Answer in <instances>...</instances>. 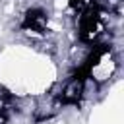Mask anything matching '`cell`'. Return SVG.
I'll use <instances>...</instances> for the list:
<instances>
[{
	"mask_svg": "<svg viewBox=\"0 0 124 124\" xmlns=\"http://www.w3.org/2000/svg\"><path fill=\"white\" fill-rule=\"evenodd\" d=\"M79 72L85 78H95V79H108L116 72V56L110 46L99 45L93 48L89 54L87 62L79 68Z\"/></svg>",
	"mask_w": 124,
	"mask_h": 124,
	"instance_id": "obj_1",
	"label": "cell"
},
{
	"mask_svg": "<svg viewBox=\"0 0 124 124\" xmlns=\"http://www.w3.org/2000/svg\"><path fill=\"white\" fill-rule=\"evenodd\" d=\"M103 29H105V23H103V14L99 4L78 14V35L81 43H87V45L95 43L103 35Z\"/></svg>",
	"mask_w": 124,
	"mask_h": 124,
	"instance_id": "obj_2",
	"label": "cell"
},
{
	"mask_svg": "<svg viewBox=\"0 0 124 124\" xmlns=\"http://www.w3.org/2000/svg\"><path fill=\"white\" fill-rule=\"evenodd\" d=\"M85 76L81 72L74 74L56 93L54 101L56 105H79L83 99V91H85Z\"/></svg>",
	"mask_w": 124,
	"mask_h": 124,
	"instance_id": "obj_3",
	"label": "cell"
},
{
	"mask_svg": "<svg viewBox=\"0 0 124 124\" xmlns=\"http://www.w3.org/2000/svg\"><path fill=\"white\" fill-rule=\"evenodd\" d=\"M21 29L25 33H31L35 37H43L48 31V17L43 10L39 8H31L25 12L23 19H21Z\"/></svg>",
	"mask_w": 124,
	"mask_h": 124,
	"instance_id": "obj_4",
	"label": "cell"
},
{
	"mask_svg": "<svg viewBox=\"0 0 124 124\" xmlns=\"http://www.w3.org/2000/svg\"><path fill=\"white\" fill-rule=\"evenodd\" d=\"M14 110H16V97L6 87L0 85V124H8Z\"/></svg>",
	"mask_w": 124,
	"mask_h": 124,
	"instance_id": "obj_5",
	"label": "cell"
},
{
	"mask_svg": "<svg viewBox=\"0 0 124 124\" xmlns=\"http://www.w3.org/2000/svg\"><path fill=\"white\" fill-rule=\"evenodd\" d=\"M122 2H124V0H107V4H108V10H110V12H120Z\"/></svg>",
	"mask_w": 124,
	"mask_h": 124,
	"instance_id": "obj_6",
	"label": "cell"
}]
</instances>
